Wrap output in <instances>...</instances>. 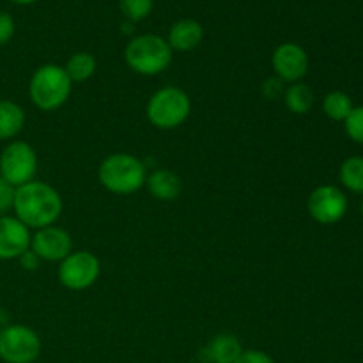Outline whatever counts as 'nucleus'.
Returning <instances> with one entry per match:
<instances>
[{"instance_id":"obj_1","label":"nucleus","mask_w":363,"mask_h":363,"mask_svg":"<svg viewBox=\"0 0 363 363\" xmlns=\"http://www.w3.org/2000/svg\"><path fill=\"white\" fill-rule=\"evenodd\" d=\"M13 211L30 230L55 225L62 213V197L52 184L34 179L16 188Z\"/></svg>"},{"instance_id":"obj_2","label":"nucleus","mask_w":363,"mask_h":363,"mask_svg":"<svg viewBox=\"0 0 363 363\" xmlns=\"http://www.w3.org/2000/svg\"><path fill=\"white\" fill-rule=\"evenodd\" d=\"M98 179L110 194H137L145 186L147 167L140 158L130 152H113L99 163Z\"/></svg>"},{"instance_id":"obj_3","label":"nucleus","mask_w":363,"mask_h":363,"mask_svg":"<svg viewBox=\"0 0 363 363\" xmlns=\"http://www.w3.org/2000/svg\"><path fill=\"white\" fill-rule=\"evenodd\" d=\"M73 91V82L62 66L43 64L32 73L28 82V98L41 112H55L64 106Z\"/></svg>"},{"instance_id":"obj_4","label":"nucleus","mask_w":363,"mask_h":363,"mask_svg":"<svg viewBox=\"0 0 363 363\" xmlns=\"http://www.w3.org/2000/svg\"><path fill=\"white\" fill-rule=\"evenodd\" d=\"M128 67L142 77H156L172 62V48L167 39L156 34H142L131 39L124 48Z\"/></svg>"},{"instance_id":"obj_5","label":"nucleus","mask_w":363,"mask_h":363,"mask_svg":"<svg viewBox=\"0 0 363 363\" xmlns=\"http://www.w3.org/2000/svg\"><path fill=\"white\" fill-rule=\"evenodd\" d=\"M191 112V99L183 89L167 85L149 98L145 106L147 121L158 130H176L186 123Z\"/></svg>"},{"instance_id":"obj_6","label":"nucleus","mask_w":363,"mask_h":363,"mask_svg":"<svg viewBox=\"0 0 363 363\" xmlns=\"http://www.w3.org/2000/svg\"><path fill=\"white\" fill-rule=\"evenodd\" d=\"M38 165V152L25 140L7 142L0 152V176L14 188L34 181Z\"/></svg>"},{"instance_id":"obj_7","label":"nucleus","mask_w":363,"mask_h":363,"mask_svg":"<svg viewBox=\"0 0 363 363\" xmlns=\"http://www.w3.org/2000/svg\"><path fill=\"white\" fill-rule=\"evenodd\" d=\"M43 344L38 332L27 325L0 328V360L4 363H34L41 357Z\"/></svg>"},{"instance_id":"obj_8","label":"nucleus","mask_w":363,"mask_h":363,"mask_svg":"<svg viewBox=\"0 0 363 363\" xmlns=\"http://www.w3.org/2000/svg\"><path fill=\"white\" fill-rule=\"evenodd\" d=\"M101 273V262L89 250L71 252L59 262V282L69 291H85L94 286Z\"/></svg>"},{"instance_id":"obj_9","label":"nucleus","mask_w":363,"mask_h":363,"mask_svg":"<svg viewBox=\"0 0 363 363\" xmlns=\"http://www.w3.org/2000/svg\"><path fill=\"white\" fill-rule=\"evenodd\" d=\"M350 202L346 194L335 184H321L314 188L307 199V209L312 220L321 225H333L346 216Z\"/></svg>"},{"instance_id":"obj_10","label":"nucleus","mask_w":363,"mask_h":363,"mask_svg":"<svg viewBox=\"0 0 363 363\" xmlns=\"http://www.w3.org/2000/svg\"><path fill=\"white\" fill-rule=\"evenodd\" d=\"M272 66L275 71V77L286 84H296L303 82L307 77L311 60L305 48H301L296 43H282L275 48L272 55Z\"/></svg>"},{"instance_id":"obj_11","label":"nucleus","mask_w":363,"mask_h":363,"mask_svg":"<svg viewBox=\"0 0 363 363\" xmlns=\"http://www.w3.org/2000/svg\"><path fill=\"white\" fill-rule=\"evenodd\" d=\"M30 250L38 255L39 261L60 262L73 252V240L62 227H43L32 234Z\"/></svg>"},{"instance_id":"obj_12","label":"nucleus","mask_w":363,"mask_h":363,"mask_svg":"<svg viewBox=\"0 0 363 363\" xmlns=\"http://www.w3.org/2000/svg\"><path fill=\"white\" fill-rule=\"evenodd\" d=\"M32 233L16 216H0V261H18L30 248Z\"/></svg>"},{"instance_id":"obj_13","label":"nucleus","mask_w":363,"mask_h":363,"mask_svg":"<svg viewBox=\"0 0 363 363\" xmlns=\"http://www.w3.org/2000/svg\"><path fill=\"white\" fill-rule=\"evenodd\" d=\"M243 351L240 339L233 333H218L202 347L201 358L204 363H234Z\"/></svg>"},{"instance_id":"obj_14","label":"nucleus","mask_w":363,"mask_h":363,"mask_svg":"<svg viewBox=\"0 0 363 363\" xmlns=\"http://www.w3.org/2000/svg\"><path fill=\"white\" fill-rule=\"evenodd\" d=\"M145 188L156 201L170 202L179 197L183 184H181V177L172 170L156 169L151 174H147Z\"/></svg>"},{"instance_id":"obj_15","label":"nucleus","mask_w":363,"mask_h":363,"mask_svg":"<svg viewBox=\"0 0 363 363\" xmlns=\"http://www.w3.org/2000/svg\"><path fill=\"white\" fill-rule=\"evenodd\" d=\"M204 38L202 25L195 20H179L170 27L169 32V46L172 52H191L197 48Z\"/></svg>"},{"instance_id":"obj_16","label":"nucleus","mask_w":363,"mask_h":363,"mask_svg":"<svg viewBox=\"0 0 363 363\" xmlns=\"http://www.w3.org/2000/svg\"><path fill=\"white\" fill-rule=\"evenodd\" d=\"M25 110L11 99H0V140H14L25 128Z\"/></svg>"},{"instance_id":"obj_17","label":"nucleus","mask_w":363,"mask_h":363,"mask_svg":"<svg viewBox=\"0 0 363 363\" xmlns=\"http://www.w3.org/2000/svg\"><path fill=\"white\" fill-rule=\"evenodd\" d=\"M284 103H286V108L291 113H296V116H305L312 110L315 103V94L307 84L303 82H296V84H291L289 87L284 92Z\"/></svg>"},{"instance_id":"obj_18","label":"nucleus","mask_w":363,"mask_h":363,"mask_svg":"<svg viewBox=\"0 0 363 363\" xmlns=\"http://www.w3.org/2000/svg\"><path fill=\"white\" fill-rule=\"evenodd\" d=\"M96 59L89 52H78L67 59L64 71L69 77L73 84H84V82L91 80L96 73Z\"/></svg>"},{"instance_id":"obj_19","label":"nucleus","mask_w":363,"mask_h":363,"mask_svg":"<svg viewBox=\"0 0 363 363\" xmlns=\"http://www.w3.org/2000/svg\"><path fill=\"white\" fill-rule=\"evenodd\" d=\"M353 108V99L342 91H332L323 98V112L335 123H344Z\"/></svg>"},{"instance_id":"obj_20","label":"nucleus","mask_w":363,"mask_h":363,"mask_svg":"<svg viewBox=\"0 0 363 363\" xmlns=\"http://www.w3.org/2000/svg\"><path fill=\"white\" fill-rule=\"evenodd\" d=\"M339 181L351 194L363 195V158L350 156L342 162L339 169Z\"/></svg>"},{"instance_id":"obj_21","label":"nucleus","mask_w":363,"mask_h":363,"mask_svg":"<svg viewBox=\"0 0 363 363\" xmlns=\"http://www.w3.org/2000/svg\"><path fill=\"white\" fill-rule=\"evenodd\" d=\"M152 2L155 0H119V7L126 20L137 23L151 14Z\"/></svg>"},{"instance_id":"obj_22","label":"nucleus","mask_w":363,"mask_h":363,"mask_svg":"<svg viewBox=\"0 0 363 363\" xmlns=\"http://www.w3.org/2000/svg\"><path fill=\"white\" fill-rule=\"evenodd\" d=\"M344 130L346 135L357 144L363 145V105L354 106L347 119L344 121Z\"/></svg>"},{"instance_id":"obj_23","label":"nucleus","mask_w":363,"mask_h":363,"mask_svg":"<svg viewBox=\"0 0 363 363\" xmlns=\"http://www.w3.org/2000/svg\"><path fill=\"white\" fill-rule=\"evenodd\" d=\"M14 194H16V188L0 176V216L9 215V211H13Z\"/></svg>"},{"instance_id":"obj_24","label":"nucleus","mask_w":363,"mask_h":363,"mask_svg":"<svg viewBox=\"0 0 363 363\" xmlns=\"http://www.w3.org/2000/svg\"><path fill=\"white\" fill-rule=\"evenodd\" d=\"M16 25H14L13 16L6 11H0V46L7 45L13 39Z\"/></svg>"},{"instance_id":"obj_25","label":"nucleus","mask_w":363,"mask_h":363,"mask_svg":"<svg viewBox=\"0 0 363 363\" xmlns=\"http://www.w3.org/2000/svg\"><path fill=\"white\" fill-rule=\"evenodd\" d=\"M234 363H275V360L262 350H243Z\"/></svg>"},{"instance_id":"obj_26","label":"nucleus","mask_w":363,"mask_h":363,"mask_svg":"<svg viewBox=\"0 0 363 363\" xmlns=\"http://www.w3.org/2000/svg\"><path fill=\"white\" fill-rule=\"evenodd\" d=\"M18 261H20L21 268L28 269V272H34V269H38L39 268V262H41V261H39L38 255H35L34 252L30 250V248H28V250L25 252V254H21Z\"/></svg>"},{"instance_id":"obj_27","label":"nucleus","mask_w":363,"mask_h":363,"mask_svg":"<svg viewBox=\"0 0 363 363\" xmlns=\"http://www.w3.org/2000/svg\"><path fill=\"white\" fill-rule=\"evenodd\" d=\"M11 2L18 4V6H28V4H34V2H38V0H11Z\"/></svg>"},{"instance_id":"obj_28","label":"nucleus","mask_w":363,"mask_h":363,"mask_svg":"<svg viewBox=\"0 0 363 363\" xmlns=\"http://www.w3.org/2000/svg\"><path fill=\"white\" fill-rule=\"evenodd\" d=\"M362 215H363V202H362Z\"/></svg>"}]
</instances>
